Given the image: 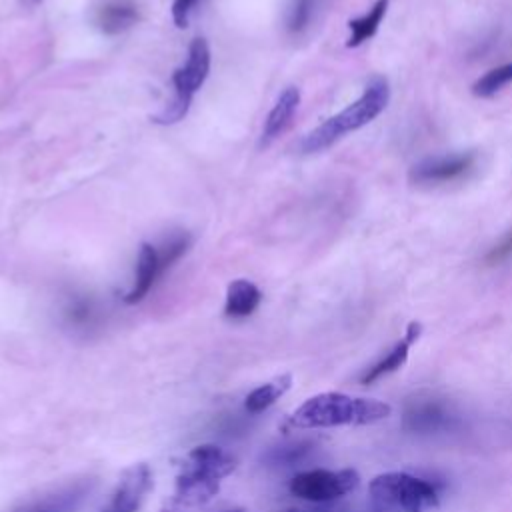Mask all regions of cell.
Wrapping results in <instances>:
<instances>
[{"instance_id": "ba28073f", "label": "cell", "mask_w": 512, "mask_h": 512, "mask_svg": "<svg viewBox=\"0 0 512 512\" xmlns=\"http://www.w3.org/2000/svg\"><path fill=\"white\" fill-rule=\"evenodd\" d=\"M154 486L152 468L146 462L126 468L100 512H138Z\"/></svg>"}, {"instance_id": "6da1fadb", "label": "cell", "mask_w": 512, "mask_h": 512, "mask_svg": "<svg viewBox=\"0 0 512 512\" xmlns=\"http://www.w3.org/2000/svg\"><path fill=\"white\" fill-rule=\"evenodd\" d=\"M390 404L374 398H356L342 392H322L304 400L288 418L294 428L364 426L388 418Z\"/></svg>"}, {"instance_id": "484cf974", "label": "cell", "mask_w": 512, "mask_h": 512, "mask_svg": "<svg viewBox=\"0 0 512 512\" xmlns=\"http://www.w3.org/2000/svg\"><path fill=\"white\" fill-rule=\"evenodd\" d=\"M30 2H32V4H38V2H42V0H30Z\"/></svg>"}, {"instance_id": "277c9868", "label": "cell", "mask_w": 512, "mask_h": 512, "mask_svg": "<svg viewBox=\"0 0 512 512\" xmlns=\"http://www.w3.org/2000/svg\"><path fill=\"white\" fill-rule=\"evenodd\" d=\"M442 484L408 472L378 474L370 482L372 500L384 508L402 512H420L426 506H436Z\"/></svg>"}, {"instance_id": "2e32d148", "label": "cell", "mask_w": 512, "mask_h": 512, "mask_svg": "<svg viewBox=\"0 0 512 512\" xmlns=\"http://www.w3.org/2000/svg\"><path fill=\"white\" fill-rule=\"evenodd\" d=\"M292 386V376L290 374H282V376H276L260 386H256L248 396H246V402H244V408L248 414L256 416L264 410H268L280 396H284L288 392V388Z\"/></svg>"}, {"instance_id": "4fadbf2b", "label": "cell", "mask_w": 512, "mask_h": 512, "mask_svg": "<svg viewBox=\"0 0 512 512\" xmlns=\"http://www.w3.org/2000/svg\"><path fill=\"white\" fill-rule=\"evenodd\" d=\"M300 104V90L296 86H288L272 106V110L266 116L264 128H262V146L270 144L292 120L296 108Z\"/></svg>"}, {"instance_id": "9c48e42d", "label": "cell", "mask_w": 512, "mask_h": 512, "mask_svg": "<svg viewBox=\"0 0 512 512\" xmlns=\"http://www.w3.org/2000/svg\"><path fill=\"white\" fill-rule=\"evenodd\" d=\"M94 486V478L74 480L26 502L14 512H76L84 504L88 494L94 490Z\"/></svg>"}, {"instance_id": "9a60e30c", "label": "cell", "mask_w": 512, "mask_h": 512, "mask_svg": "<svg viewBox=\"0 0 512 512\" xmlns=\"http://www.w3.org/2000/svg\"><path fill=\"white\" fill-rule=\"evenodd\" d=\"M262 300V294L256 284L248 280H234L226 290L224 312L230 318H246L250 316Z\"/></svg>"}, {"instance_id": "ac0fdd59", "label": "cell", "mask_w": 512, "mask_h": 512, "mask_svg": "<svg viewBox=\"0 0 512 512\" xmlns=\"http://www.w3.org/2000/svg\"><path fill=\"white\" fill-rule=\"evenodd\" d=\"M388 2L390 0H376V4L368 10V14H364L362 18H354L348 22L350 26V38L346 42L348 48H356L362 42H366L368 38H372L380 26V22L386 16L388 10Z\"/></svg>"}, {"instance_id": "7c38bea8", "label": "cell", "mask_w": 512, "mask_h": 512, "mask_svg": "<svg viewBox=\"0 0 512 512\" xmlns=\"http://www.w3.org/2000/svg\"><path fill=\"white\" fill-rule=\"evenodd\" d=\"M160 276H162V268H160L158 250L152 244H142L138 264H136V280H134V286L124 296V302L126 304L140 302L152 290V286Z\"/></svg>"}, {"instance_id": "8992f818", "label": "cell", "mask_w": 512, "mask_h": 512, "mask_svg": "<svg viewBox=\"0 0 512 512\" xmlns=\"http://www.w3.org/2000/svg\"><path fill=\"white\" fill-rule=\"evenodd\" d=\"M360 484V476L352 468L344 470H326L314 468L306 472H298L290 480V492L308 502H332L342 498L344 494L356 490Z\"/></svg>"}, {"instance_id": "8fae6325", "label": "cell", "mask_w": 512, "mask_h": 512, "mask_svg": "<svg viewBox=\"0 0 512 512\" xmlns=\"http://www.w3.org/2000/svg\"><path fill=\"white\" fill-rule=\"evenodd\" d=\"M420 334H422V324L416 322V320L410 322L408 328H406L404 338H402L400 342H396L394 348H392L382 360H378L374 366H370V368L360 376V382H362V384H372V382L380 380L382 376L392 374V372H396L398 368H402L404 362H406V358H408V352H410L412 344L420 338Z\"/></svg>"}, {"instance_id": "44dd1931", "label": "cell", "mask_w": 512, "mask_h": 512, "mask_svg": "<svg viewBox=\"0 0 512 512\" xmlns=\"http://www.w3.org/2000/svg\"><path fill=\"white\" fill-rule=\"evenodd\" d=\"M314 12V0H292L290 10H288V18H286V26L292 34L302 32L312 18Z\"/></svg>"}, {"instance_id": "5b68a950", "label": "cell", "mask_w": 512, "mask_h": 512, "mask_svg": "<svg viewBox=\"0 0 512 512\" xmlns=\"http://www.w3.org/2000/svg\"><path fill=\"white\" fill-rule=\"evenodd\" d=\"M460 426V414L446 398L418 392L410 396L402 410V428L412 434L452 432Z\"/></svg>"}, {"instance_id": "30bf717a", "label": "cell", "mask_w": 512, "mask_h": 512, "mask_svg": "<svg viewBox=\"0 0 512 512\" xmlns=\"http://www.w3.org/2000/svg\"><path fill=\"white\" fill-rule=\"evenodd\" d=\"M210 72V48L204 38H194L188 48V60L172 74V84L176 94L192 102L194 92L204 84Z\"/></svg>"}, {"instance_id": "ffe728a7", "label": "cell", "mask_w": 512, "mask_h": 512, "mask_svg": "<svg viewBox=\"0 0 512 512\" xmlns=\"http://www.w3.org/2000/svg\"><path fill=\"white\" fill-rule=\"evenodd\" d=\"M190 244H192V238L186 234V232H174L168 240H164V244H162V248L158 250V258H160V268H162V274L174 264V262H178L184 254H186V250L190 248Z\"/></svg>"}, {"instance_id": "7402d4cb", "label": "cell", "mask_w": 512, "mask_h": 512, "mask_svg": "<svg viewBox=\"0 0 512 512\" xmlns=\"http://www.w3.org/2000/svg\"><path fill=\"white\" fill-rule=\"evenodd\" d=\"M512 258V230L506 232L486 254L484 264L486 266H500Z\"/></svg>"}, {"instance_id": "5bb4252c", "label": "cell", "mask_w": 512, "mask_h": 512, "mask_svg": "<svg viewBox=\"0 0 512 512\" xmlns=\"http://www.w3.org/2000/svg\"><path fill=\"white\" fill-rule=\"evenodd\" d=\"M316 450V442L312 440H290L282 442L276 446H270L262 456V464L270 468H286V466H296L312 456Z\"/></svg>"}, {"instance_id": "e0dca14e", "label": "cell", "mask_w": 512, "mask_h": 512, "mask_svg": "<svg viewBox=\"0 0 512 512\" xmlns=\"http://www.w3.org/2000/svg\"><path fill=\"white\" fill-rule=\"evenodd\" d=\"M138 20V10L128 2L106 4L98 14V26L104 34H120L132 28Z\"/></svg>"}, {"instance_id": "d6986e66", "label": "cell", "mask_w": 512, "mask_h": 512, "mask_svg": "<svg viewBox=\"0 0 512 512\" xmlns=\"http://www.w3.org/2000/svg\"><path fill=\"white\" fill-rule=\"evenodd\" d=\"M512 82V62L488 70L472 84V94L478 98H490Z\"/></svg>"}, {"instance_id": "cb8c5ba5", "label": "cell", "mask_w": 512, "mask_h": 512, "mask_svg": "<svg viewBox=\"0 0 512 512\" xmlns=\"http://www.w3.org/2000/svg\"><path fill=\"white\" fill-rule=\"evenodd\" d=\"M94 314V308H92V302L90 300H76L70 308H68V316L70 320L78 322V324H84L92 318Z\"/></svg>"}, {"instance_id": "603a6c76", "label": "cell", "mask_w": 512, "mask_h": 512, "mask_svg": "<svg viewBox=\"0 0 512 512\" xmlns=\"http://www.w3.org/2000/svg\"><path fill=\"white\" fill-rule=\"evenodd\" d=\"M198 4V0H174L172 4V20L178 28H184L188 24V16L192 8Z\"/></svg>"}, {"instance_id": "52a82bcc", "label": "cell", "mask_w": 512, "mask_h": 512, "mask_svg": "<svg viewBox=\"0 0 512 512\" xmlns=\"http://www.w3.org/2000/svg\"><path fill=\"white\" fill-rule=\"evenodd\" d=\"M476 168V154L462 152L450 156L426 158L410 168V182L418 186H440L466 178Z\"/></svg>"}, {"instance_id": "4316f807", "label": "cell", "mask_w": 512, "mask_h": 512, "mask_svg": "<svg viewBox=\"0 0 512 512\" xmlns=\"http://www.w3.org/2000/svg\"><path fill=\"white\" fill-rule=\"evenodd\" d=\"M288 512H298V510H288Z\"/></svg>"}, {"instance_id": "3957f363", "label": "cell", "mask_w": 512, "mask_h": 512, "mask_svg": "<svg viewBox=\"0 0 512 512\" xmlns=\"http://www.w3.org/2000/svg\"><path fill=\"white\" fill-rule=\"evenodd\" d=\"M390 100V86L384 76H374L368 84L364 94L352 102L348 108L338 112L336 116L328 118L320 126H316L312 132H308L300 144L302 152H320L328 146H332L338 138H342L348 132H354L368 122H372L388 104Z\"/></svg>"}, {"instance_id": "d4e9b609", "label": "cell", "mask_w": 512, "mask_h": 512, "mask_svg": "<svg viewBox=\"0 0 512 512\" xmlns=\"http://www.w3.org/2000/svg\"><path fill=\"white\" fill-rule=\"evenodd\" d=\"M224 512H246L244 508H228V510H224Z\"/></svg>"}, {"instance_id": "7a4b0ae2", "label": "cell", "mask_w": 512, "mask_h": 512, "mask_svg": "<svg viewBox=\"0 0 512 512\" xmlns=\"http://www.w3.org/2000/svg\"><path fill=\"white\" fill-rule=\"evenodd\" d=\"M236 468V460L214 444L194 446L180 464L176 476L174 504L200 506L216 496L222 478Z\"/></svg>"}]
</instances>
